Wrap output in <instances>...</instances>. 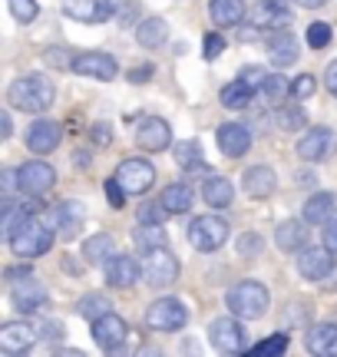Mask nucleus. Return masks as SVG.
<instances>
[{
    "label": "nucleus",
    "instance_id": "obj_30",
    "mask_svg": "<svg viewBox=\"0 0 337 357\" xmlns=\"http://www.w3.org/2000/svg\"><path fill=\"white\" fill-rule=\"evenodd\" d=\"M258 96V86L255 83H248L245 77H238L235 83H228V86L219 93V100L225 109H245V106H251V100Z\"/></svg>",
    "mask_w": 337,
    "mask_h": 357
},
{
    "label": "nucleus",
    "instance_id": "obj_7",
    "mask_svg": "<svg viewBox=\"0 0 337 357\" xmlns=\"http://www.w3.org/2000/svg\"><path fill=\"white\" fill-rule=\"evenodd\" d=\"M146 324L152 331H179L189 324V311L179 298H159L146 307Z\"/></svg>",
    "mask_w": 337,
    "mask_h": 357
},
{
    "label": "nucleus",
    "instance_id": "obj_28",
    "mask_svg": "<svg viewBox=\"0 0 337 357\" xmlns=\"http://www.w3.org/2000/svg\"><path fill=\"white\" fill-rule=\"evenodd\" d=\"M308 351L318 357H337V324H314L308 331Z\"/></svg>",
    "mask_w": 337,
    "mask_h": 357
},
{
    "label": "nucleus",
    "instance_id": "obj_17",
    "mask_svg": "<svg viewBox=\"0 0 337 357\" xmlns=\"http://www.w3.org/2000/svg\"><path fill=\"white\" fill-rule=\"evenodd\" d=\"M33 344H37V331H33L30 324H24V321H10V324L0 328V351H3V354L20 357Z\"/></svg>",
    "mask_w": 337,
    "mask_h": 357
},
{
    "label": "nucleus",
    "instance_id": "obj_34",
    "mask_svg": "<svg viewBox=\"0 0 337 357\" xmlns=\"http://www.w3.org/2000/svg\"><path fill=\"white\" fill-rule=\"evenodd\" d=\"M166 37H168V24L162 17H149L136 30V40H139V47H146V50H159L166 43Z\"/></svg>",
    "mask_w": 337,
    "mask_h": 357
},
{
    "label": "nucleus",
    "instance_id": "obj_4",
    "mask_svg": "<svg viewBox=\"0 0 337 357\" xmlns=\"http://www.w3.org/2000/svg\"><path fill=\"white\" fill-rule=\"evenodd\" d=\"M189 242H192V248H198V252H219L221 245L228 242V222L219 215H212V212L192 218Z\"/></svg>",
    "mask_w": 337,
    "mask_h": 357
},
{
    "label": "nucleus",
    "instance_id": "obj_45",
    "mask_svg": "<svg viewBox=\"0 0 337 357\" xmlns=\"http://www.w3.org/2000/svg\"><path fill=\"white\" fill-rule=\"evenodd\" d=\"M221 50H225V37H219V33H205V60H215V56H221Z\"/></svg>",
    "mask_w": 337,
    "mask_h": 357
},
{
    "label": "nucleus",
    "instance_id": "obj_6",
    "mask_svg": "<svg viewBox=\"0 0 337 357\" xmlns=\"http://www.w3.org/2000/svg\"><path fill=\"white\" fill-rule=\"evenodd\" d=\"M208 337H212V347L221 354H245L248 351V334L238 314L235 318H215L208 324Z\"/></svg>",
    "mask_w": 337,
    "mask_h": 357
},
{
    "label": "nucleus",
    "instance_id": "obj_12",
    "mask_svg": "<svg viewBox=\"0 0 337 357\" xmlns=\"http://www.w3.org/2000/svg\"><path fill=\"white\" fill-rule=\"evenodd\" d=\"M126 337H130V324L113 314V311H106L103 318L93 321V341L103 347V351H119V347L126 344Z\"/></svg>",
    "mask_w": 337,
    "mask_h": 357
},
{
    "label": "nucleus",
    "instance_id": "obj_35",
    "mask_svg": "<svg viewBox=\"0 0 337 357\" xmlns=\"http://www.w3.org/2000/svg\"><path fill=\"white\" fill-rule=\"evenodd\" d=\"M136 245L149 252V248H162L168 245V231L162 229V222H139V229H136Z\"/></svg>",
    "mask_w": 337,
    "mask_h": 357
},
{
    "label": "nucleus",
    "instance_id": "obj_54",
    "mask_svg": "<svg viewBox=\"0 0 337 357\" xmlns=\"http://www.w3.org/2000/svg\"><path fill=\"white\" fill-rule=\"evenodd\" d=\"M301 7H308V10H318V7H324L327 0H298Z\"/></svg>",
    "mask_w": 337,
    "mask_h": 357
},
{
    "label": "nucleus",
    "instance_id": "obj_43",
    "mask_svg": "<svg viewBox=\"0 0 337 357\" xmlns=\"http://www.w3.org/2000/svg\"><path fill=\"white\" fill-rule=\"evenodd\" d=\"M314 89H318V79H314L311 73H301V77L291 83V96H295V100H308V96H314Z\"/></svg>",
    "mask_w": 337,
    "mask_h": 357
},
{
    "label": "nucleus",
    "instance_id": "obj_2",
    "mask_svg": "<svg viewBox=\"0 0 337 357\" xmlns=\"http://www.w3.org/2000/svg\"><path fill=\"white\" fill-rule=\"evenodd\" d=\"M7 245H10L13 255L24 258V261L26 258H40V255H47V252L53 248V229L30 212V215L20 218V222H17V229L7 235Z\"/></svg>",
    "mask_w": 337,
    "mask_h": 357
},
{
    "label": "nucleus",
    "instance_id": "obj_15",
    "mask_svg": "<svg viewBox=\"0 0 337 357\" xmlns=\"http://www.w3.org/2000/svg\"><path fill=\"white\" fill-rule=\"evenodd\" d=\"M10 305L17 307V311H24V314H33V311H40V307L47 305V288H43L33 275H26L24 281H13Z\"/></svg>",
    "mask_w": 337,
    "mask_h": 357
},
{
    "label": "nucleus",
    "instance_id": "obj_5",
    "mask_svg": "<svg viewBox=\"0 0 337 357\" xmlns=\"http://www.w3.org/2000/svg\"><path fill=\"white\" fill-rule=\"evenodd\" d=\"M143 275L152 288H172L179 281V258L168 252V245L162 248H149L143 261Z\"/></svg>",
    "mask_w": 337,
    "mask_h": 357
},
{
    "label": "nucleus",
    "instance_id": "obj_48",
    "mask_svg": "<svg viewBox=\"0 0 337 357\" xmlns=\"http://www.w3.org/2000/svg\"><path fill=\"white\" fill-rule=\"evenodd\" d=\"M43 337L47 341H60L63 337V324L60 321H43Z\"/></svg>",
    "mask_w": 337,
    "mask_h": 357
},
{
    "label": "nucleus",
    "instance_id": "obj_47",
    "mask_svg": "<svg viewBox=\"0 0 337 357\" xmlns=\"http://www.w3.org/2000/svg\"><path fill=\"white\" fill-rule=\"evenodd\" d=\"M109 139H113V126H109V123H96V126H93V142H96V146H106Z\"/></svg>",
    "mask_w": 337,
    "mask_h": 357
},
{
    "label": "nucleus",
    "instance_id": "obj_20",
    "mask_svg": "<svg viewBox=\"0 0 337 357\" xmlns=\"http://www.w3.org/2000/svg\"><path fill=\"white\" fill-rule=\"evenodd\" d=\"M265 47H268V60L274 66H291V63H298V56H301V47L291 30H272V37L265 40Z\"/></svg>",
    "mask_w": 337,
    "mask_h": 357
},
{
    "label": "nucleus",
    "instance_id": "obj_41",
    "mask_svg": "<svg viewBox=\"0 0 337 357\" xmlns=\"http://www.w3.org/2000/svg\"><path fill=\"white\" fill-rule=\"evenodd\" d=\"M166 215H172V212L162 205V199H159V202H143L139 205V212H136L139 222H166Z\"/></svg>",
    "mask_w": 337,
    "mask_h": 357
},
{
    "label": "nucleus",
    "instance_id": "obj_38",
    "mask_svg": "<svg viewBox=\"0 0 337 357\" xmlns=\"http://www.w3.org/2000/svg\"><path fill=\"white\" fill-rule=\"evenodd\" d=\"M109 298L106 294H100V291H90V294H83L79 298V305H77V311L83 314V318H90V321H96V318H103L106 311H109Z\"/></svg>",
    "mask_w": 337,
    "mask_h": 357
},
{
    "label": "nucleus",
    "instance_id": "obj_23",
    "mask_svg": "<svg viewBox=\"0 0 337 357\" xmlns=\"http://www.w3.org/2000/svg\"><path fill=\"white\" fill-rule=\"evenodd\" d=\"M103 271H106V284H113V288H130L143 275V268L136 265V258L130 255H113L103 265Z\"/></svg>",
    "mask_w": 337,
    "mask_h": 357
},
{
    "label": "nucleus",
    "instance_id": "obj_22",
    "mask_svg": "<svg viewBox=\"0 0 337 357\" xmlns=\"http://www.w3.org/2000/svg\"><path fill=\"white\" fill-rule=\"evenodd\" d=\"M291 7L285 0H261L255 7V26L258 30H288L291 26Z\"/></svg>",
    "mask_w": 337,
    "mask_h": 357
},
{
    "label": "nucleus",
    "instance_id": "obj_53",
    "mask_svg": "<svg viewBox=\"0 0 337 357\" xmlns=\"http://www.w3.org/2000/svg\"><path fill=\"white\" fill-rule=\"evenodd\" d=\"M327 245H331V248L337 252V218L331 222V229H327Z\"/></svg>",
    "mask_w": 337,
    "mask_h": 357
},
{
    "label": "nucleus",
    "instance_id": "obj_40",
    "mask_svg": "<svg viewBox=\"0 0 337 357\" xmlns=\"http://www.w3.org/2000/svg\"><path fill=\"white\" fill-rule=\"evenodd\" d=\"M7 7H10V17H17L20 24H33L37 20V0H7Z\"/></svg>",
    "mask_w": 337,
    "mask_h": 357
},
{
    "label": "nucleus",
    "instance_id": "obj_51",
    "mask_svg": "<svg viewBox=\"0 0 337 357\" xmlns=\"http://www.w3.org/2000/svg\"><path fill=\"white\" fill-rule=\"evenodd\" d=\"M324 83H327V89H331V96H337V60H334V63H331V66H327Z\"/></svg>",
    "mask_w": 337,
    "mask_h": 357
},
{
    "label": "nucleus",
    "instance_id": "obj_10",
    "mask_svg": "<svg viewBox=\"0 0 337 357\" xmlns=\"http://www.w3.org/2000/svg\"><path fill=\"white\" fill-rule=\"evenodd\" d=\"M73 73H79V77H90V79H100V83H109V79L119 77V63L116 56H109V53H77L73 56V66H70Z\"/></svg>",
    "mask_w": 337,
    "mask_h": 357
},
{
    "label": "nucleus",
    "instance_id": "obj_24",
    "mask_svg": "<svg viewBox=\"0 0 337 357\" xmlns=\"http://www.w3.org/2000/svg\"><path fill=\"white\" fill-rule=\"evenodd\" d=\"M53 222H56V235L60 238H77V231L83 229V205L66 199L53 208Z\"/></svg>",
    "mask_w": 337,
    "mask_h": 357
},
{
    "label": "nucleus",
    "instance_id": "obj_32",
    "mask_svg": "<svg viewBox=\"0 0 337 357\" xmlns=\"http://www.w3.org/2000/svg\"><path fill=\"white\" fill-rule=\"evenodd\" d=\"M159 199H162V205H166L172 215H185L192 208V185L189 182H172V185L162 189Z\"/></svg>",
    "mask_w": 337,
    "mask_h": 357
},
{
    "label": "nucleus",
    "instance_id": "obj_26",
    "mask_svg": "<svg viewBox=\"0 0 337 357\" xmlns=\"http://www.w3.org/2000/svg\"><path fill=\"white\" fill-rule=\"evenodd\" d=\"M337 215V195L334 192H314L311 199L304 202V218L311 225H331Z\"/></svg>",
    "mask_w": 337,
    "mask_h": 357
},
{
    "label": "nucleus",
    "instance_id": "obj_11",
    "mask_svg": "<svg viewBox=\"0 0 337 357\" xmlns=\"http://www.w3.org/2000/svg\"><path fill=\"white\" fill-rule=\"evenodd\" d=\"M17 178H20V192L24 195H47V192L56 185V172H53L50 162L43 159H30L17 169Z\"/></svg>",
    "mask_w": 337,
    "mask_h": 357
},
{
    "label": "nucleus",
    "instance_id": "obj_33",
    "mask_svg": "<svg viewBox=\"0 0 337 357\" xmlns=\"http://www.w3.org/2000/svg\"><path fill=\"white\" fill-rule=\"evenodd\" d=\"M113 255H116V245H113V235H106V231L90 235V238L83 242V258H86L90 265H106Z\"/></svg>",
    "mask_w": 337,
    "mask_h": 357
},
{
    "label": "nucleus",
    "instance_id": "obj_16",
    "mask_svg": "<svg viewBox=\"0 0 337 357\" xmlns=\"http://www.w3.org/2000/svg\"><path fill=\"white\" fill-rule=\"evenodd\" d=\"M136 142H139V149H146V153H162V149L172 146V129H168L166 119L149 116L136 129Z\"/></svg>",
    "mask_w": 337,
    "mask_h": 357
},
{
    "label": "nucleus",
    "instance_id": "obj_42",
    "mask_svg": "<svg viewBox=\"0 0 337 357\" xmlns=\"http://www.w3.org/2000/svg\"><path fill=\"white\" fill-rule=\"evenodd\" d=\"M327 43H331V26L321 24V20L308 26V47H311V50H324Z\"/></svg>",
    "mask_w": 337,
    "mask_h": 357
},
{
    "label": "nucleus",
    "instance_id": "obj_13",
    "mask_svg": "<svg viewBox=\"0 0 337 357\" xmlns=\"http://www.w3.org/2000/svg\"><path fill=\"white\" fill-rule=\"evenodd\" d=\"M334 248L331 245H314V248H301V255H298V271H301V278H308V281H324L331 271H334V255H331Z\"/></svg>",
    "mask_w": 337,
    "mask_h": 357
},
{
    "label": "nucleus",
    "instance_id": "obj_39",
    "mask_svg": "<svg viewBox=\"0 0 337 357\" xmlns=\"http://www.w3.org/2000/svg\"><path fill=\"white\" fill-rule=\"evenodd\" d=\"M285 351H288V334H272L261 344L248 347V354H255V357H274V354H285Z\"/></svg>",
    "mask_w": 337,
    "mask_h": 357
},
{
    "label": "nucleus",
    "instance_id": "obj_8",
    "mask_svg": "<svg viewBox=\"0 0 337 357\" xmlns=\"http://www.w3.org/2000/svg\"><path fill=\"white\" fill-rule=\"evenodd\" d=\"M116 178L119 185L130 192V195H143V192L152 189V182H156V166L149 162V159H123L116 169Z\"/></svg>",
    "mask_w": 337,
    "mask_h": 357
},
{
    "label": "nucleus",
    "instance_id": "obj_49",
    "mask_svg": "<svg viewBox=\"0 0 337 357\" xmlns=\"http://www.w3.org/2000/svg\"><path fill=\"white\" fill-rule=\"evenodd\" d=\"M152 70H156V66H149V63L130 70V83H146V79H152Z\"/></svg>",
    "mask_w": 337,
    "mask_h": 357
},
{
    "label": "nucleus",
    "instance_id": "obj_3",
    "mask_svg": "<svg viewBox=\"0 0 337 357\" xmlns=\"http://www.w3.org/2000/svg\"><path fill=\"white\" fill-rule=\"evenodd\" d=\"M225 305H228V311L232 314H238L242 321H255L261 318L265 311H268V305H272V294H268V288L261 284V281H238V284H232L228 288V294H225Z\"/></svg>",
    "mask_w": 337,
    "mask_h": 357
},
{
    "label": "nucleus",
    "instance_id": "obj_18",
    "mask_svg": "<svg viewBox=\"0 0 337 357\" xmlns=\"http://www.w3.org/2000/svg\"><path fill=\"white\" fill-rule=\"evenodd\" d=\"M219 149L228 159H242L251 149V129L245 123H221L219 126Z\"/></svg>",
    "mask_w": 337,
    "mask_h": 357
},
{
    "label": "nucleus",
    "instance_id": "obj_29",
    "mask_svg": "<svg viewBox=\"0 0 337 357\" xmlns=\"http://www.w3.org/2000/svg\"><path fill=\"white\" fill-rule=\"evenodd\" d=\"M202 199H205L212 208H228V205H232V199H235V185L225 176L212 172V176L202 182Z\"/></svg>",
    "mask_w": 337,
    "mask_h": 357
},
{
    "label": "nucleus",
    "instance_id": "obj_25",
    "mask_svg": "<svg viewBox=\"0 0 337 357\" xmlns=\"http://www.w3.org/2000/svg\"><path fill=\"white\" fill-rule=\"evenodd\" d=\"M242 189L251 195V199H268L274 189H278V176H274V169L268 166H251L242 176Z\"/></svg>",
    "mask_w": 337,
    "mask_h": 357
},
{
    "label": "nucleus",
    "instance_id": "obj_21",
    "mask_svg": "<svg viewBox=\"0 0 337 357\" xmlns=\"http://www.w3.org/2000/svg\"><path fill=\"white\" fill-rule=\"evenodd\" d=\"M308 225H311L308 218H285V222L274 229L278 248H281V252H301V248H308V235H311Z\"/></svg>",
    "mask_w": 337,
    "mask_h": 357
},
{
    "label": "nucleus",
    "instance_id": "obj_27",
    "mask_svg": "<svg viewBox=\"0 0 337 357\" xmlns=\"http://www.w3.org/2000/svg\"><path fill=\"white\" fill-rule=\"evenodd\" d=\"M258 100L265 109H278V106H285L291 100V83H288L281 73H272V77H265L258 83Z\"/></svg>",
    "mask_w": 337,
    "mask_h": 357
},
{
    "label": "nucleus",
    "instance_id": "obj_50",
    "mask_svg": "<svg viewBox=\"0 0 337 357\" xmlns=\"http://www.w3.org/2000/svg\"><path fill=\"white\" fill-rule=\"evenodd\" d=\"M26 275H30V265H13V268H7V271H3V278H7V281H24Z\"/></svg>",
    "mask_w": 337,
    "mask_h": 357
},
{
    "label": "nucleus",
    "instance_id": "obj_36",
    "mask_svg": "<svg viewBox=\"0 0 337 357\" xmlns=\"http://www.w3.org/2000/svg\"><path fill=\"white\" fill-rule=\"evenodd\" d=\"M172 153H175V162H179L185 172H189V169H205V155H202V142L198 139L179 142Z\"/></svg>",
    "mask_w": 337,
    "mask_h": 357
},
{
    "label": "nucleus",
    "instance_id": "obj_37",
    "mask_svg": "<svg viewBox=\"0 0 337 357\" xmlns=\"http://www.w3.org/2000/svg\"><path fill=\"white\" fill-rule=\"evenodd\" d=\"M274 123H278V129H285V132H298V129H304V123H308V113L301 109V106H278L274 109Z\"/></svg>",
    "mask_w": 337,
    "mask_h": 357
},
{
    "label": "nucleus",
    "instance_id": "obj_31",
    "mask_svg": "<svg viewBox=\"0 0 337 357\" xmlns=\"http://www.w3.org/2000/svg\"><path fill=\"white\" fill-rule=\"evenodd\" d=\"M208 13L219 26H238L245 20V0H208Z\"/></svg>",
    "mask_w": 337,
    "mask_h": 357
},
{
    "label": "nucleus",
    "instance_id": "obj_19",
    "mask_svg": "<svg viewBox=\"0 0 337 357\" xmlns=\"http://www.w3.org/2000/svg\"><path fill=\"white\" fill-rule=\"evenodd\" d=\"M66 17L83 20V24H103L113 17V0H63Z\"/></svg>",
    "mask_w": 337,
    "mask_h": 357
},
{
    "label": "nucleus",
    "instance_id": "obj_52",
    "mask_svg": "<svg viewBox=\"0 0 337 357\" xmlns=\"http://www.w3.org/2000/svg\"><path fill=\"white\" fill-rule=\"evenodd\" d=\"M0 136H10V113H0Z\"/></svg>",
    "mask_w": 337,
    "mask_h": 357
},
{
    "label": "nucleus",
    "instance_id": "obj_1",
    "mask_svg": "<svg viewBox=\"0 0 337 357\" xmlns=\"http://www.w3.org/2000/svg\"><path fill=\"white\" fill-rule=\"evenodd\" d=\"M56 100V89L43 73H30V77H17L7 89V102L13 109H24V113H47Z\"/></svg>",
    "mask_w": 337,
    "mask_h": 357
},
{
    "label": "nucleus",
    "instance_id": "obj_14",
    "mask_svg": "<svg viewBox=\"0 0 337 357\" xmlns=\"http://www.w3.org/2000/svg\"><path fill=\"white\" fill-rule=\"evenodd\" d=\"M60 139H63L60 123H56V119H47V116H40L37 123L26 129V149L37 155H50L53 149L60 146Z\"/></svg>",
    "mask_w": 337,
    "mask_h": 357
},
{
    "label": "nucleus",
    "instance_id": "obj_9",
    "mask_svg": "<svg viewBox=\"0 0 337 357\" xmlns=\"http://www.w3.org/2000/svg\"><path fill=\"white\" fill-rule=\"evenodd\" d=\"M337 153V132L327 126H314L308 129L298 139V155L304 162H324Z\"/></svg>",
    "mask_w": 337,
    "mask_h": 357
},
{
    "label": "nucleus",
    "instance_id": "obj_44",
    "mask_svg": "<svg viewBox=\"0 0 337 357\" xmlns=\"http://www.w3.org/2000/svg\"><path fill=\"white\" fill-rule=\"evenodd\" d=\"M103 189H106V199H109V205H113V208H123V205H126V195H130V192L119 185V178H116V176L106 178Z\"/></svg>",
    "mask_w": 337,
    "mask_h": 357
},
{
    "label": "nucleus",
    "instance_id": "obj_46",
    "mask_svg": "<svg viewBox=\"0 0 337 357\" xmlns=\"http://www.w3.org/2000/svg\"><path fill=\"white\" fill-rule=\"evenodd\" d=\"M261 252V238L258 235H242V238H238V255H258Z\"/></svg>",
    "mask_w": 337,
    "mask_h": 357
}]
</instances>
